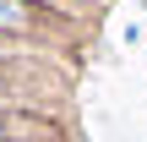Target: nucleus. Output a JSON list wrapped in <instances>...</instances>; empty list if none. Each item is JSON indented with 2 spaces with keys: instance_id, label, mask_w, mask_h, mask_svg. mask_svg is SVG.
Returning a JSON list of instances; mask_svg holds the SVG:
<instances>
[{
  "instance_id": "f03ea898",
  "label": "nucleus",
  "mask_w": 147,
  "mask_h": 142,
  "mask_svg": "<svg viewBox=\"0 0 147 142\" xmlns=\"http://www.w3.org/2000/svg\"><path fill=\"white\" fill-rule=\"evenodd\" d=\"M0 142H5V120H0Z\"/></svg>"
},
{
  "instance_id": "7ed1b4c3",
  "label": "nucleus",
  "mask_w": 147,
  "mask_h": 142,
  "mask_svg": "<svg viewBox=\"0 0 147 142\" xmlns=\"http://www.w3.org/2000/svg\"><path fill=\"white\" fill-rule=\"evenodd\" d=\"M5 142H16V137H5Z\"/></svg>"
},
{
  "instance_id": "f257e3e1",
  "label": "nucleus",
  "mask_w": 147,
  "mask_h": 142,
  "mask_svg": "<svg viewBox=\"0 0 147 142\" xmlns=\"http://www.w3.org/2000/svg\"><path fill=\"white\" fill-rule=\"evenodd\" d=\"M22 22H27L22 0H0V27H22Z\"/></svg>"
}]
</instances>
